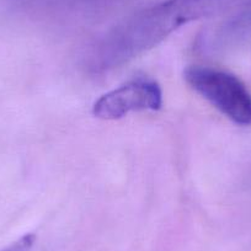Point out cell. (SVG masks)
Returning a JSON list of instances; mask_svg holds the SVG:
<instances>
[{"label": "cell", "mask_w": 251, "mask_h": 251, "mask_svg": "<svg viewBox=\"0 0 251 251\" xmlns=\"http://www.w3.org/2000/svg\"><path fill=\"white\" fill-rule=\"evenodd\" d=\"M224 0H166L116 28L96 48V66L112 68L137 57L173 31L216 10Z\"/></svg>", "instance_id": "6da1fadb"}, {"label": "cell", "mask_w": 251, "mask_h": 251, "mask_svg": "<svg viewBox=\"0 0 251 251\" xmlns=\"http://www.w3.org/2000/svg\"><path fill=\"white\" fill-rule=\"evenodd\" d=\"M183 78L234 123L251 125V94L238 76L208 67L192 66L185 69Z\"/></svg>", "instance_id": "7a4b0ae2"}, {"label": "cell", "mask_w": 251, "mask_h": 251, "mask_svg": "<svg viewBox=\"0 0 251 251\" xmlns=\"http://www.w3.org/2000/svg\"><path fill=\"white\" fill-rule=\"evenodd\" d=\"M161 103L159 84L147 76H138L101 96L94 103L93 112L101 120H118L133 111L159 110Z\"/></svg>", "instance_id": "3957f363"}, {"label": "cell", "mask_w": 251, "mask_h": 251, "mask_svg": "<svg viewBox=\"0 0 251 251\" xmlns=\"http://www.w3.org/2000/svg\"><path fill=\"white\" fill-rule=\"evenodd\" d=\"M245 18H246V19H249V20H251V6H250V8H249V10L246 11Z\"/></svg>", "instance_id": "5b68a950"}, {"label": "cell", "mask_w": 251, "mask_h": 251, "mask_svg": "<svg viewBox=\"0 0 251 251\" xmlns=\"http://www.w3.org/2000/svg\"><path fill=\"white\" fill-rule=\"evenodd\" d=\"M33 241H35V235H32V234H26L23 238L19 239L18 241H15L10 246L4 249L3 251H30Z\"/></svg>", "instance_id": "277c9868"}]
</instances>
